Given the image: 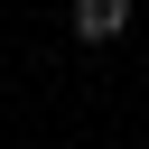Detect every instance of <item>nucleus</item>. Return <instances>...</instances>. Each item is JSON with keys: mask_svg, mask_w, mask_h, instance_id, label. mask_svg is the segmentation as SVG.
<instances>
[{"mask_svg": "<svg viewBox=\"0 0 149 149\" xmlns=\"http://www.w3.org/2000/svg\"><path fill=\"white\" fill-rule=\"evenodd\" d=\"M121 28H130V0H74V37L84 47H112Z\"/></svg>", "mask_w": 149, "mask_h": 149, "instance_id": "1", "label": "nucleus"}]
</instances>
